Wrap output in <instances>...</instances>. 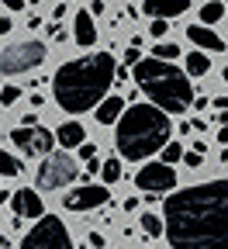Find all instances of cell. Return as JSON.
I'll return each instance as SVG.
<instances>
[{"instance_id":"16","label":"cell","mask_w":228,"mask_h":249,"mask_svg":"<svg viewBox=\"0 0 228 249\" xmlns=\"http://www.w3.org/2000/svg\"><path fill=\"white\" fill-rule=\"evenodd\" d=\"M121 114H124V97H104L97 104V121L101 124H118Z\"/></svg>"},{"instance_id":"23","label":"cell","mask_w":228,"mask_h":249,"mask_svg":"<svg viewBox=\"0 0 228 249\" xmlns=\"http://www.w3.org/2000/svg\"><path fill=\"white\" fill-rule=\"evenodd\" d=\"M159 152H162V160H166V166H173L176 160H183V145L180 142H166Z\"/></svg>"},{"instance_id":"33","label":"cell","mask_w":228,"mask_h":249,"mask_svg":"<svg viewBox=\"0 0 228 249\" xmlns=\"http://www.w3.org/2000/svg\"><path fill=\"white\" fill-rule=\"evenodd\" d=\"M124 211H139V197H128L124 201Z\"/></svg>"},{"instance_id":"8","label":"cell","mask_w":228,"mask_h":249,"mask_svg":"<svg viewBox=\"0 0 228 249\" xmlns=\"http://www.w3.org/2000/svg\"><path fill=\"white\" fill-rule=\"evenodd\" d=\"M11 142L24 152V156H49L52 145H55V132L42 128V124H35V128H18L11 132Z\"/></svg>"},{"instance_id":"31","label":"cell","mask_w":228,"mask_h":249,"mask_svg":"<svg viewBox=\"0 0 228 249\" xmlns=\"http://www.w3.org/2000/svg\"><path fill=\"white\" fill-rule=\"evenodd\" d=\"M87 173H101V160H87Z\"/></svg>"},{"instance_id":"41","label":"cell","mask_w":228,"mask_h":249,"mask_svg":"<svg viewBox=\"0 0 228 249\" xmlns=\"http://www.w3.org/2000/svg\"><path fill=\"white\" fill-rule=\"evenodd\" d=\"M225 4H228V0H225Z\"/></svg>"},{"instance_id":"6","label":"cell","mask_w":228,"mask_h":249,"mask_svg":"<svg viewBox=\"0 0 228 249\" xmlns=\"http://www.w3.org/2000/svg\"><path fill=\"white\" fill-rule=\"evenodd\" d=\"M49 55V45L38 42V38H31V42H18V45H7L4 52H0V73H28V70H35L42 66Z\"/></svg>"},{"instance_id":"3","label":"cell","mask_w":228,"mask_h":249,"mask_svg":"<svg viewBox=\"0 0 228 249\" xmlns=\"http://www.w3.org/2000/svg\"><path fill=\"white\" fill-rule=\"evenodd\" d=\"M170 132L173 128H170L166 111H159L156 104H132L118 118L114 142H118L121 160H139L142 163L170 142Z\"/></svg>"},{"instance_id":"1","label":"cell","mask_w":228,"mask_h":249,"mask_svg":"<svg viewBox=\"0 0 228 249\" xmlns=\"http://www.w3.org/2000/svg\"><path fill=\"white\" fill-rule=\"evenodd\" d=\"M162 214L173 249H228V180L183 187L166 197Z\"/></svg>"},{"instance_id":"29","label":"cell","mask_w":228,"mask_h":249,"mask_svg":"<svg viewBox=\"0 0 228 249\" xmlns=\"http://www.w3.org/2000/svg\"><path fill=\"white\" fill-rule=\"evenodd\" d=\"M35 124H38V118H35V111H28V114L21 118V128H35Z\"/></svg>"},{"instance_id":"26","label":"cell","mask_w":228,"mask_h":249,"mask_svg":"<svg viewBox=\"0 0 228 249\" xmlns=\"http://www.w3.org/2000/svg\"><path fill=\"white\" fill-rule=\"evenodd\" d=\"M139 59H142V52H139L135 45H132V49H124V70H128V73H132V66H135V62H139Z\"/></svg>"},{"instance_id":"40","label":"cell","mask_w":228,"mask_h":249,"mask_svg":"<svg viewBox=\"0 0 228 249\" xmlns=\"http://www.w3.org/2000/svg\"><path fill=\"white\" fill-rule=\"evenodd\" d=\"M221 76H225V87H228V70H221Z\"/></svg>"},{"instance_id":"11","label":"cell","mask_w":228,"mask_h":249,"mask_svg":"<svg viewBox=\"0 0 228 249\" xmlns=\"http://www.w3.org/2000/svg\"><path fill=\"white\" fill-rule=\"evenodd\" d=\"M11 208H14V214L21 218V222H24V218L38 222V218L45 214V204H42V197H38L35 191H31V187H21V191L11 197Z\"/></svg>"},{"instance_id":"12","label":"cell","mask_w":228,"mask_h":249,"mask_svg":"<svg viewBox=\"0 0 228 249\" xmlns=\"http://www.w3.org/2000/svg\"><path fill=\"white\" fill-rule=\"evenodd\" d=\"M187 38L197 45L201 52H225L221 35H218V31H211L208 24H190V28H187Z\"/></svg>"},{"instance_id":"2","label":"cell","mask_w":228,"mask_h":249,"mask_svg":"<svg viewBox=\"0 0 228 249\" xmlns=\"http://www.w3.org/2000/svg\"><path fill=\"white\" fill-rule=\"evenodd\" d=\"M118 76V62L111 52H90L83 59H73L66 66H59L52 76V93L55 104L70 114H83V111H97L107 97V90Z\"/></svg>"},{"instance_id":"30","label":"cell","mask_w":228,"mask_h":249,"mask_svg":"<svg viewBox=\"0 0 228 249\" xmlns=\"http://www.w3.org/2000/svg\"><path fill=\"white\" fill-rule=\"evenodd\" d=\"M90 246H93V249H104V235H101V232H90Z\"/></svg>"},{"instance_id":"36","label":"cell","mask_w":228,"mask_h":249,"mask_svg":"<svg viewBox=\"0 0 228 249\" xmlns=\"http://www.w3.org/2000/svg\"><path fill=\"white\" fill-rule=\"evenodd\" d=\"M7 31H11V21H7V18H0V35H7Z\"/></svg>"},{"instance_id":"14","label":"cell","mask_w":228,"mask_h":249,"mask_svg":"<svg viewBox=\"0 0 228 249\" xmlns=\"http://www.w3.org/2000/svg\"><path fill=\"white\" fill-rule=\"evenodd\" d=\"M190 7V0H145L142 4V11L149 14V18H180L183 11Z\"/></svg>"},{"instance_id":"19","label":"cell","mask_w":228,"mask_h":249,"mask_svg":"<svg viewBox=\"0 0 228 249\" xmlns=\"http://www.w3.org/2000/svg\"><path fill=\"white\" fill-rule=\"evenodd\" d=\"M101 180H104V187L118 183L121 180V160H104L101 163Z\"/></svg>"},{"instance_id":"38","label":"cell","mask_w":228,"mask_h":249,"mask_svg":"<svg viewBox=\"0 0 228 249\" xmlns=\"http://www.w3.org/2000/svg\"><path fill=\"white\" fill-rule=\"evenodd\" d=\"M218 124H228V111H218Z\"/></svg>"},{"instance_id":"13","label":"cell","mask_w":228,"mask_h":249,"mask_svg":"<svg viewBox=\"0 0 228 249\" xmlns=\"http://www.w3.org/2000/svg\"><path fill=\"white\" fill-rule=\"evenodd\" d=\"M73 38L80 49H93L97 45V24H93V14L87 11H76V21H73Z\"/></svg>"},{"instance_id":"4","label":"cell","mask_w":228,"mask_h":249,"mask_svg":"<svg viewBox=\"0 0 228 249\" xmlns=\"http://www.w3.org/2000/svg\"><path fill=\"white\" fill-rule=\"evenodd\" d=\"M132 80L139 83V90L166 114H183L193 104V87L190 76L183 70H176L173 62L162 59H139L132 66Z\"/></svg>"},{"instance_id":"35","label":"cell","mask_w":228,"mask_h":249,"mask_svg":"<svg viewBox=\"0 0 228 249\" xmlns=\"http://www.w3.org/2000/svg\"><path fill=\"white\" fill-rule=\"evenodd\" d=\"M4 4H7L11 11H21V7H24V0H4Z\"/></svg>"},{"instance_id":"15","label":"cell","mask_w":228,"mask_h":249,"mask_svg":"<svg viewBox=\"0 0 228 249\" xmlns=\"http://www.w3.org/2000/svg\"><path fill=\"white\" fill-rule=\"evenodd\" d=\"M55 139H59L62 149H80L87 142V128H83L80 121H66V124H59V135Z\"/></svg>"},{"instance_id":"25","label":"cell","mask_w":228,"mask_h":249,"mask_svg":"<svg viewBox=\"0 0 228 249\" xmlns=\"http://www.w3.org/2000/svg\"><path fill=\"white\" fill-rule=\"evenodd\" d=\"M14 101H21V90H18V87H0V104L11 107Z\"/></svg>"},{"instance_id":"17","label":"cell","mask_w":228,"mask_h":249,"mask_svg":"<svg viewBox=\"0 0 228 249\" xmlns=\"http://www.w3.org/2000/svg\"><path fill=\"white\" fill-rule=\"evenodd\" d=\"M211 70V59H208V52H201V49H193L190 55H187V76H204Z\"/></svg>"},{"instance_id":"34","label":"cell","mask_w":228,"mask_h":249,"mask_svg":"<svg viewBox=\"0 0 228 249\" xmlns=\"http://www.w3.org/2000/svg\"><path fill=\"white\" fill-rule=\"evenodd\" d=\"M218 142H221V145H228V124H221V132H218Z\"/></svg>"},{"instance_id":"37","label":"cell","mask_w":228,"mask_h":249,"mask_svg":"<svg viewBox=\"0 0 228 249\" xmlns=\"http://www.w3.org/2000/svg\"><path fill=\"white\" fill-rule=\"evenodd\" d=\"M214 104H218V111H228V97H218Z\"/></svg>"},{"instance_id":"20","label":"cell","mask_w":228,"mask_h":249,"mask_svg":"<svg viewBox=\"0 0 228 249\" xmlns=\"http://www.w3.org/2000/svg\"><path fill=\"white\" fill-rule=\"evenodd\" d=\"M139 218H142V232H145V235H152V239H159V235H162V218H159V214L142 211Z\"/></svg>"},{"instance_id":"10","label":"cell","mask_w":228,"mask_h":249,"mask_svg":"<svg viewBox=\"0 0 228 249\" xmlns=\"http://www.w3.org/2000/svg\"><path fill=\"white\" fill-rule=\"evenodd\" d=\"M111 201V191L104 183H87V187H73L66 194V208L70 211H93V208H104Z\"/></svg>"},{"instance_id":"27","label":"cell","mask_w":228,"mask_h":249,"mask_svg":"<svg viewBox=\"0 0 228 249\" xmlns=\"http://www.w3.org/2000/svg\"><path fill=\"white\" fill-rule=\"evenodd\" d=\"M76 152H80V160H97V145L93 142H83Z\"/></svg>"},{"instance_id":"21","label":"cell","mask_w":228,"mask_h":249,"mask_svg":"<svg viewBox=\"0 0 228 249\" xmlns=\"http://www.w3.org/2000/svg\"><path fill=\"white\" fill-rule=\"evenodd\" d=\"M180 55V49L173 45V42H156L152 45V59H162V62H173Z\"/></svg>"},{"instance_id":"32","label":"cell","mask_w":228,"mask_h":249,"mask_svg":"<svg viewBox=\"0 0 228 249\" xmlns=\"http://www.w3.org/2000/svg\"><path fill=\"white\" fill-rule=\"evenodd\" d=\"M90 14H104V0H93V4H90Z\"/></svg>"},{"instance_id":"18","label":"cell","mask_w":228,"mask_h":249,"mask_svg":"<svg viewBox=\"0 0 228 249\" xmlns=\"http://www.w3.org/2000/svg\"><path fill=\"white\" fill-rule=\"evenodd\" d=\"M221 18H225V4H221V0H211V4H204V7H201V21H204L208 28H211V24H218Z\"/></svg>"},{"instance_id":"9","label":"cell","mask_w":228,"mask_h":249,"mask_svg":"<svg viewBox=\"0 0 228 249\" xmlns=\"http://www.w3.org/2000/svg\"><path fill=\"white\" fill-rule=\"evenodd\" d=\"M135 187H142V191H149V194H166L170 187H176V173L166 163H145L135 173Z\"/></svg>"},{"instance_id":"39","label":"cell","mask_w":228,"mask_h":249,"mask_svg":"<svg viewBox=\"0 0 228 249\" xmlns=\"http://www.w3.org/2000/svg\"><path fill=\"white\" fill-rule=\"evenodd\" d=\"M7 201H11V197H7V191H0V208H4Z\"/></svg>"},{"instance_id":"7","label":"cell","mask_w":228,"mask_h":249,"mask_svg":"<svg viewBox=\"0 0 228 249\" xmlns=\"http://www.w3.org/2000/svg\"><path fill=\"white\" fill-rule=\"evenodd\" d=\"M80 177L76 170V160L66 152H49L42 166H38V187L42 191H59V187H70L73 180Z\"/></svg>"},{"instance_id":"24","label":"cell","mask_w":228,"mask_h":249,"mask_svg":"<svg viewBox=\"0 0 228 249\" xmlns=\"http://www.w3.org/2000/svg\"><path fill=\"white\" fill-rule=\"evenodd\" d=\"M149 31H152V38H166V31H170V21L166 18H152V24H149Z\"/></svg>"},{"instance_id":"22","label":"cell","mask_w":228,"mask_h":249,"mask_svg":"<svg viewBox=\"0 0 228 249\" xmlns=\"http://www.w3.org/2000/svg\"><path fill=\"white\" fill-rule=\"evenodd\" d=\"M18 173H21V160L0 149V177H18Z\"/></svg>"},{"instance_id":"28","label":"cell","mask_w":228,"mask_h":249,"mask_svg":"<svg viewBox=\"0 0 228 249\" xmlns=\"http://www.w3.org/2000/svg\"><path fill=\"white\" fill-rule=\"evenodd\" d=\"M183 163H187V166H193V170H197V166L204 163V156H197V152H193V149H190V152H183Z\"/></svg>"},{"instance_id":"5","label":"cell","mask_w":228,"mask_h":249,"mask_svg":"<svg viewBox=\"0 0 228 249\" xmlns=\"http://www.w3.org/2000/svg\"><path fill=\"white\" fill-rule=\"evenodd\" d=\"M21 249H76V246L70 239V229L55 214H42L35 222V229L21 239Z\"/></svg>"}]
</instances>
